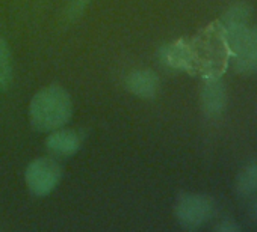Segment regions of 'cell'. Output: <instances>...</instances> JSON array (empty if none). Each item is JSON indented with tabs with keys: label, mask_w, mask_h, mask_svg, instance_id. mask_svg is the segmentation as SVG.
I'll use <instances>...</instances> for the list:
<instances>
[{
	"label": "cell",
	"mask_w": 257,
	"mask_h": 232,
	"mask_svg": "<svg viewBox=\"0 0 257 232\" xmlns=\"http://www.w3.org/2000/svg\"><path fill=\"white\" fill-rule=\"evenodd\" d=\"M73 114L70 94L61 86H47L37 92L29 104V121L34 130L46 133L62 128Z\"/></svg>",
	"instance_id": "cell-1"
},
{
	"label": "cell",
	"mask_w": 257,
	"mask_h": 232,
	"mask_svg": "<svg viewBox=\"0 0 257 232\" xmlns=\"http://www.w3.org/2000/svg\"><path fill=\"white\" fill-rule=\"evenodd\" d=\"M174 214L179 224L186 230L201 228L213 214V204L204 194L186 193L182 194L174 206Z\"/></svg>",
	"instance_id": "cell-2"
},
{
	"label": "cell",
	"mask_w": 257,
	"mask_h": 232,
	"mask_svg": "<svg viewBox=\"0 0 257 232\" xmlns=\"http://www.w3.org/2000/svg\"><path fill=\"white\" fill-rule=\"evenodd\" d=\"M62 178V169L61 166L47 157L34 160L25 172V180L28 184V188L32 194L38 198H44L50 194L56 186L59 184Z\"/></svg>",
	"instance_id": "cell-3"
},
{
	"label": "cell",
	"mask_w": 257,
	"mask_h": 232,
	"mask_svg": "<svg viewBox=\"0 0 257 232\" xmlns=\"http://www.w3.org/2000/svg\"><path fill=\"white\" fill-rule=\"evenodd\" d=\"M201 110L207 118H218L227 107V88L221 78L209 77L200 94Z\"/></svg>",
	"instance_id": "cell-4"
},
{
	"label": "cell",
	"mask_w": 257,
	"mask_h": 232,
	"mask_svg": "<svg viewBox=\"0 0 257 232\" xmlns=\"http://www.w3.org/2000/svg\"><path fill=\"white\" fill-rule=\"evenodd\" d=\"M159 77L152 70H138L128 74L125 80V88L128 92L143 98V100H152L156 96L159 90Z\"/></svg>",
	"instance_id": "cell-5"
},
{
	"label": "cell",
	"mask_w": 257,
	"mask_h": 232,
	"mask_svg": "<svg viewBox=\"0 0 257 232\" xmlns=\"http://www.w3.org/2000/svg\"><path fill=\"white\" fill-rule=\"evenodd\" d=\"M82 145L80 136L73 130H55L46 140L49 151L58 157L74 156Z\"/></svg>",
	"instance_id": "cell-6"
},
{
	"label": "cell",
	"mask_w": 257,
	"mask_h": 232,
	"mask_svg": "<svg viewBox=\"0 0 257 232\" xmlns=\"http://www.w3.org/2000/svg\"><path fill=\"white\" fill-rule=\"evenodd\" d=\"M233 70L239 74H251L257 71V26L248 30L242 48L234 56Z\"/></svg>",
	"instance_id": "cell-7"
},
{
	"label": "cell",
	"mask_w": 257,
	"mask_h": 232,
	"mask_svg": "<svg viewBox=\"0 0 257 232\" xmlns=\"http://www.w3.org/2000/svg\"><path fill=\"white\" fill-rule=\"evenodd\" d=\"M162 62L171 68L191 70V48L185 42H176L161 50Z\"/></svg>",
	"instance_id": "cell-8"
},
{
	"label": "cell",
	"mask_w": 257,
	"mask_h": 232,
	"mask_svg": "<svg viewBox=\"0 0 257 232\" xmlns=\"http://www.w3.org/2000/svg\"><path fill=\"white\" fill-rule=\"evenodd\" d=\"M236 194L242 199L251 198L257 193V160L249 162L236 176Z\"/></svg>",
	"instance_id": "cell-9"
},
{
	"label": "cell",
	"mask_w": 257,
	"mask_h": 232,
	"mask_svg": "<svg viewBox=\"0 0 257 232\" xmlns=\"http://www.w3.org/2000/svg\"><path fill=\"white\" fill-rule=\"evenodd\" d=\"M251 14H252V10L249 5L243 2L234 4L221 17V26L222 29L233 28V26H246L251 18Z\"/></svg>",
	"instance_id": "cell-10"
},
{
	"label": "cell",
	"mask_w": 257,
	"mask_h": 232,
	"mask_svg": "<svg viewBox=\"0 0 257 232\" xmlns=\"http://www.w3.org/2000/svg\"><path fill=\"white\" fill-rule=\"evenodd\" d=\"M13 82V60L8 42L0 38V90H7Z\"/></svg>",
	"instance_id": "cell-11"
},
{
	"label": "cell",
	"mask_w": 257,
	"mask_h": 232,
	"mask_svg": "<svg viewBox=\"0 0 257 232\" xmlns=\"http://www.w3.org/2000/svg\"><path fill=\"white\" fill-rule=\"evenodd\" d=\"M89 4V0H71L70 5H68V10H67V16L73 20V18H77L83 10L86 8V5Z\"/></svg>",
	"instance_id": "cell-12"
},
{
	"label": "cell",
	"mask_w": 257,
	"mask_h": 232,
	"mask_svg": "<svg viewBox=\"0 0 257 232\" xmlns=\"http://www.w3.org/2000/svg\"><path fill=\"white\" fill-rule=\"evenodd\" d=\"M240 229H242L240 224H237L236 222H233V220H230V218L222 220L221 223H218V224L215 226V230H216V232H239Z\"/></svg>",
	"instance_id": "cell-13"
},
{
	"label": "cell",
	"mask_w": 257,
	"mask_h": 232,
	"mask_svg": "<svg viewBox=\"0 0 257 232\" xmlns=\"http://www.w3.org/2000/svg\"><path fill=\"white\" fill-rule=\"evenodd\" d=\"M249 216H251L252 223H254V224H257V193L254 194V200H252V205H251Z\"/></svg>",
	"instance_id": "cell-14"
}]
</instances>
